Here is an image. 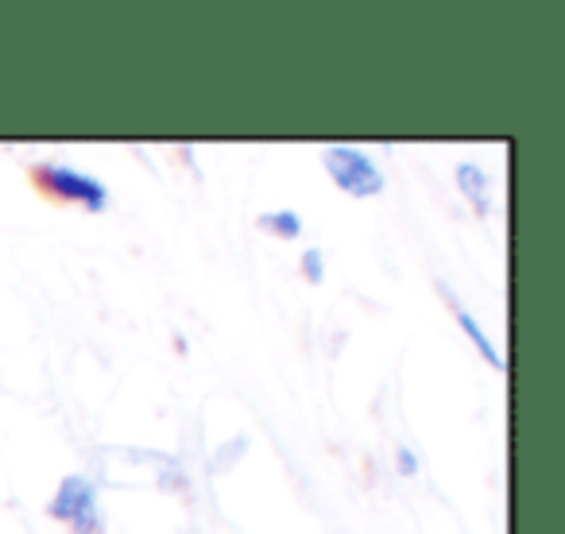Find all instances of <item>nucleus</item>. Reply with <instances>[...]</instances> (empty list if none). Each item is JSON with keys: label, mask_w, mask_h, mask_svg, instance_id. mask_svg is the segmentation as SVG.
I'll return each instance as SVG.
<instances>
[{"label": "nucleus", "mask_w": 565, "mask_h": 534, "mask_svg": "<svg viewBox=\"0 0 565 534\" xmlns=\"http://www.w3.org/2000/svg\"><path fill=\"white\" fill-rule=\"evenodd\" d=\"M322 167L333 179V186L349 197H380L387 186L384 167L364 148H353V143H330L322 151Z\"/></svg>", "instance_id": "obj_1"}, {"label": "nucleus", "mask_w": 565, "mask_h": 534, "mask_svg": "<svg viewBox=\"0 0 565 534\" xmlns=\"http://www.w3.org/2000/svg\"><path fill=\"white\" fill-rule=\"evenodd\" d=\"M51 515L71 526L74 534H102L105 515H102V495H97L94 477L71 472V477L58 480L55 495H51Z\"/></svg>", "instance_id": "obj_2"}, {"label": "nucleus", "mask_w": 565, "mask_h": 534, "mask_svg": "<svg viewBox=\"0 0 565 534\" xmlns=\"http://www.w3.org/2000/svg\"><path fill=\"white\" fill-rule=\"evenodd\" d=\"M35 182H40L43 194L58 197V202L82 205L86 213H105L109 210V186L94 174L78 171L71 163H40L35 167Z\"/></svg>", "instance_id": "obj_3"}, {"label": "nucleus", "mask_w": 565, "mask_h": 534, "mask_svg": "<svg viewBox=\"0 0 565 534\" xmlns=\"http://www.w3.org/2000/svg\"><path fill=\"white\" fill-rule=\"evenodd\" d=\"M457 179V190H461V197L472 205V210L484 217V213H492V174L484 171L480 163H472V159H461L454 171Z\"/></svg>", "instance_id": "obj_4"}, {"label": "nucleus", "mask_w": 565, "mask_h": 534, "mask_svg": "<svg viewBox=\"0 0 565 534\" xmlns=\"http://www.w3.org/2000/svg\"><path fill=\"white\" fill-rule=\"evenodd\" d=\"M454 318H457V325H461L465 338L472 341V349H477V353L488 361V369H495V372L508 369V361H503V353H500V349H495V341L488 338V330L477 322V318L469 314V310H465V307H454Z\"/></svg>", "instance_id": "obj_5"}, {"label": "nucleus", "mask_w": 565, "mask_h": 534, "mask_svg": "<svg viewBox=\"0 0 565 534\" xmlns=\"http://www.w3.org/2000/svg\"><path fill=\"white\" fill-rule=\"evenodd\" d=\"M259 228L264 233H271V236H279V241H299L302 236V213L299 210H267V213H259Z\"/></svg>", "instance_id": "obj_6"}, {"label": "nucleus", "mask_w": 565, "mask_h": 534, "mask_svg": "<svg viewBox=\"0 0 565 534\" xmlns=\"http://www.w3.org/2000/svg\"><path fill=\"white\" fill-rule=\"evenodd\" d=\"M299 267H302V276H307L310 284H326V256H322V248H307V252H302Z\"/></svg>", "instance_id": "obj_7"}, {"label": "nucleus", "mask_w": 565, "mask_h": 534, "mask_svg": "<svg viewBox=\"0 0 565 534\" xmlns=\"http://www.w3.org/2000/svg\"><path fill=\"white\" fill-rule=\"evenodd\" d=\"M395 464H399V477H415V472H418V453H415V449H407V446H399V449H395Z\"/></svg>", "instance_id": "obj_8"}]
</instances>
